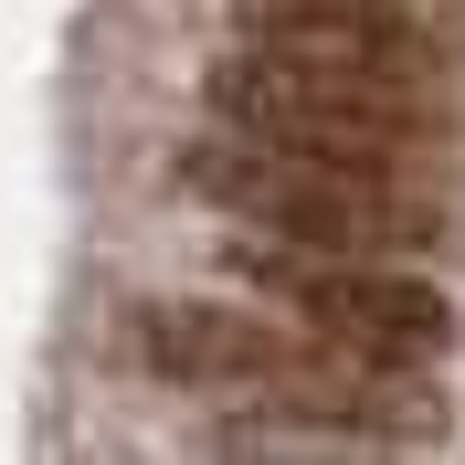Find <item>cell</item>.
<instances>
[{
  "label": "cell",
  "mask_w": 465,
  "mask_h": 465,
  "mask_svg": "<svg viewBox=\"0 0 465 465\" xmlns=\"http://www.w3.org/2000/svg\"><path fill=\"white\" fill-rule=\"evenodd\" d=\"M212 116L275 148H318L349 170H412L423 148H444V85L434 74H391V64H328L286 54V43H243L232 64L202 74Z\"/></svg>",
  "instance_id": "cell-1"
},
{
  "label": "cell",
  "mask_w": 465,
  "mask_h": 465,
  "mask_svg": "<svg viewBox=\"0 0 465 465\" xmlns=\"http://www.w3.org/2000/svg\"><path fill=\"white\" fill-rule=\"evenodd\" d=\"M243 43H286V54H328V64H391V74H434L444 54L402 0H232Z\"/></svg>",
  "instance_id": "cell-5"
},
{
  "label": "cell",
  "mask_w": 465,
  "mask_h": 465,
  "mask_svg": "<svg viewBox=\"0 0 465 465\" xmlns=\"http://www.w3.org/2000/svg\"><path fill=\"white\" fill-rule=\"evenodd\" d=\"M180 191L254 232H286V243H318V254H423L444 232V212L412 191L402 170H349L318 148H275V138H202L180 148Z\"/></svg>",
  "instance_id": "cell-2"
},
{
  "label": "cell",
  "mask_w": 465,
  "mask_h": 465,
  "mask_svg": "<svg viewBox=\"0 0 465 465\" xmlns=\"http://www.w3.org/2000/svg\"><path fill=\"white\" fill-rule=\"evenodd\" d=\"M232 275L254 296H275L296 328L371 349V360H444V339H455L444 286L402 275V254H318L286 232H232Z\"/></svg>",
  "instance_id": "cell-3"
},
{
  "label": "cell",
  "mask_w": 465,
  "mask_h": 465,
  "mask_svg": "<svg viewBox=\"0 0 465 465\" xmlns=\"http://www.w3.org/2000/svg\"><path fill=\"white\" fill-rule=\"evenodd\" d=\"M318 328L296 318H254V307H148L138 318V360L159 381H191V391H223V402H275L307 360H318Z\"/></svg>",
  "instance_id": "cell-4"
}]
</instances>
